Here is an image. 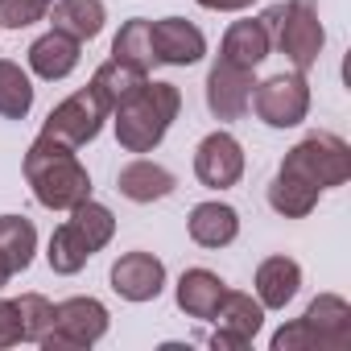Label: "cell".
<instances>
[{
    "label": "cell",
    "instance_id": "obj_1",
    "mask_svg": "<svg viewBox=\"0 0 351 351\" xmlns=\"http://www.w3.org/2000/svg\"><path fill=\"white\" fill-rule=\"evenodd\" d=\"M347 178H351L347 141L330 132H314L285 153L277 178L269 182V207L285 219H306L318 207V195L330 186H343Z\"/></svg>",
    "mask_w": 351,
    "mask_h": 351
},
{
    "label": "cell",
    "instance_id": "obj_2",
    "mask_svg": "<svg viewBox=\"0 0 351 351\" xmlns=\"http://www.w3.org/2000/svg\"><path fill=\"white\" fill-rule=\"evenodd\" d=\"M25 178L34 186V199L50 211H75L79 203L91 199V173L79 165L75 149L54 136H38L29 145Z\"/></svg>",
    "mask_w": 351,
    "mask_h": 351
},
{
    "label": "cell",
    "instance_id": "obj_3",
    "mask_svg": "<svg viewBox=\"0 0 351 351\" xmlns=\"http://www.w3.org/2000/svg\"><path fill=\"white\" fill-rule=\"evenodd\" d=\"M182 108V91L173 83H149L141 79L116 108V141L128 153H153L161 145V136L169 132V124L178 120Z\"/></svg>",
    "mask_w": 351,
    "mask_h": 351
},
{
    "label": "cell",
    "instance_id": "obj_4",
    "mask_svg": "<svg viewBox=\"0 0 351 351\" xmlns=\"http://www.w3.org/2000/svg\"><path fill=\"white\" fill-rule=\"evenodd\" d=\"M347 351L351 347V306L339 293H322L306 314L273 335V351Z\"/></svg>",
    "mask_w": 351,
    "mask_h": 351
},
{
    "label": "cell",
    "instance_id": "obj_5",
    "mask_svg": "<svg viewBox=\"0 0 351 351\" xmlns=\"http://www.w3.org/2000/svg\"><path fill=\"white\" fill-rule=\"evenodd\" d=\"M112 232H116V219H112V211L108 207H99V203H79L75 211H71V219L50 236V269L54 273H62V277H71V273H79L108 240H112Z\"/></svg>",
    "mask_w": 351,
    "mask_h": 351
},
{
    "label": "cell",
    "instance_id": "obj_6",
    "mask_svg": "<svg viewBox=\"0 0 351 351\" xmlns=\"http://www.w3.org/2000/svg\"><path fill=\"white\" fill-rule=\"evenodd\" d=\"M265 29H269V42L289 58L293 71H310L326 46V34H322V21L318 13L306 5V0H289V5H273L261 13Z\"/></svg>",
    "mask_w": 351,
    "mask_h": 351
},
{
    "label": "cell",
    "instance_id": "obj_7",
    "mask_svg": "<svg viewBox=\"0 0 351 351\" xmlns=\"http://www.w3.org/2000/svg\"><path fill=\"white\" fill-rule=\"evenodd\" d=\"M112 116V104L87 83L83 91H75L71 99H62L50 116H46V124H42V136H54V141H62V145H71V149H79V145H87V141H95L99 136V128H104V120Z\"/></svg>",
    "mask_w": 351,
    "mask_h": 351
},
{
    "label": "cell",
    "instance_id": "obj_8",
    "mask_svg": "<svg viewBox=\"0 0 351 351\" xmlns=\"http://www.w3.org/2000/svg\"><path fill=\"white\" fill-rule=\"evenodd\" d=\"M108 335V310L95 298H66L54 306V326L46 330L42 347L46 351H71V347H91Z\"/></svg>",
    "mask_w": 351,
    "mask_h": 351
},
{
    "label": "cell",
    "instance_id": "obj_9",
    "mask_svg": "<svg viewBox=\"0 0 351 351\" xmlns=\"http://www.w3.org/2000/svg\"><path fill=\"white\" fill-rule=\"evenodd\" d=\"M252 112L269 124V128H293V124H302L306 120V112H310V83H306V75L302 71H293V75H273V79H265V83H256L252 87Z\"/></svg>",
    "mask_w": 351,
    "mask_h": 351
},
{
    "label": "cell",
    "instance_id": "obj_10",
    "mask_svg": "<svg viewBox=\"0 0 351 351\" xmlns=\"http://www.w3.org/2000/svg\"><path fill=\"white\" fill-rule=\"evenodd\" d=\"M215 322L219 326L211 335V347L215 351H244L252 343V335L261 330V322H265V306L252 302L248 293L228 289L223 302H219V310H215Z\"/></svg>",
    "mask_w": 351,
    "mask_h": 351
},
{
    "label": "cell",
    "instance_id": "obj_11",
    "mask_svg": "<svg viewBox=\"0 0 351 351\" xmlns=\"http://www.w3.org/2000/svg\"><path fill=\"white\" fill-rule=\"evenodd\" d=\"M195 173L211 191H228L244 178V149L232 132H211L195 149Z\"/></svg>",
    "mask_w": 351,
    "mask_h": 351
},
{
    "label": "cell",
    "instance_id": "obj_12",
    "mask_svg": "<svg viewBox=\"0 0 351 351\" xmlns=\"http://www.w3.org/2000/svg\"><path fill=\"white\" fill-rule=\"evenodd\" d=\"M149 42H153V58L165 66H195L207 54V38L199 25L182 21V17H165V21H149Z\"/></svg>",
    "mask_w": 351,
    "mask_h": 351
},
{
    "label": "cell",
    "instance_id": "obj_13",
    "mask_svg": "<svg viewBox=\"0 0 351 351\" xmlns=\"http://www.w3.org/2000/svg\"><path fill=\"white\" fill-rule=\"evenodd\" d=\"M252 87H256V79H252L248 66H236V62L219 58V62L211 66V75H207V108H211V116H219V120H240V116L248 112Z\"/></svg>",
    "mask_w": 351,
    "mask_h": 351
},
{
    "label": "cell",
    "instance_id": "obj_14",
    "mask_svg": "<svg viewBox=\"0 0 351 351\" xmlns=\"http://www.w3.org/2000/svg\"><path fill=\"white\" fill-rule=\"evenodd\" d=\"M165 285V265L153 252H124L112 265V289L124 302H153Z\"/></svg>",
    "mask_w": 351,
    "mask_h": 351
},
{
    "label": "cell",
    "instance_id": "obj_15",
    "mask_svg": "<svg viewBox=\"0 0 351 351\" xmlns=\"http://www.w3.org/2000/svg\"><path fill=\"white\" fill-rule=\"evenodd\" d=\"M173 186H178V178L165 169V165H157V161H128L124 169H120V178H116V191L124 195V199H132V203H153V199H165V195H173Z\"/></svg>",
    "mask_w": 351,
    "mask_h": 351
},
{
    "label": "cell",
    "instance_id": "obj_16",
    "mask_svg": "<svg viewBox=\"0 0 351 351\" xmlns=\"http://www.w3.org/2000/svg\"><path fill=\"white\" fill-rule=\"evenodd\" d=\"M79 46H83V42H75V38H66V34H58V29L42 34V38L29 46V66H34V75L46 79V83L66 79V75L79 66Z\"/></svg>",
    "mask_w": 351,
    "mask_h": 351
},
{
    "label": "cell",
    "instance_id": "obj_17",
    "mask_svg": "<svg viewBox=\"0 0 351 351\" xmlns=\"http://www.w3.org/2000/svg\"><path fill=\"white\" fill-rule=\"evenodd\" d=\"M186 228H191V240L199 248H228L240 236V215L228 203H199L191 211Z\"/></svg>",
    "mask_w": 351,
    "mask_h": 351
},
{
    "label": "cell",
    "instance_id": "obj_18",
    "mask_svg": "<svg viewBox=\"0 0 351 351\" xmlns=\"http://www.w3.org/2000/svg\"><path fill=\"white\" fill-rule=\"evenodd\" d=\"M298 285H302L298 261H289V256H269V261H261V269H256V302H261L265 310H285V306L293 302Z\"/></svg>",
    "mask_w": 351,
    "mask_h": 351
},
{
    "label": "cell",
    "instance_id": "obj_19",
    "mask_svg": "<svg viewBox=\"0 0 351 351\" xmlns=\"http://www.w3.org/2000/svg\"><path fill=\"white\" fill-rule=\"evenodd\" d=\"M269 50H273L269 29H265V21L256 17V21H232V25H228L223 46H219V58H228V62H236V66L256 71V66L269 58Z\"/></svg>",
    "mask_w": 351,
    "mask_h": 351
},
{
    "label": "cell",
    "instance_id": "obj_20",
    "mask_svg": "<svg viewBox=\"0 0 351 351\" xmlns=\"http://www.w3.org/2000/svg\"><path fill=\"white\" fill-rule=\"evenodd\" d=\"M223 293H228V285L211 269H186L182 281H178V306H182L186 318H203V322L215 318Z\"/></svg>",
    "mask_w": 351,
    "mask_h": 351
},
{
    "label": "cell",
    "instance_id": "obj_21",
    "mask_svg": "<svg viewBox=\"0 0 351 351\" xmlns=\"http://www.w3.org/2000/svg\"><path fill=\"white\" fill-rule=\"evenodd\" d=\"M50 21L58 34L75 42H91L104 29L108 13H104V0H58V5H50Z\"/></svg>",
    "mask_w": 351,
    "mask_h": 351
},
{
    "label": "cell",
    "instance_id": "obj_22",
    "mask_svg": "<svg viewBox=\"0 0 351 351\" xmlns=\"http://www.w3.org/2000/svg\"><path fill=\"white\" fill-rule=\"evenodd\" d=\"M112 58H116L120 66L136 71V75H149V66H153L157 58H153L149 21H145V17H132V21H128V25L116 34V42H112Z\"/></svg>",
    "mask_w": 351,
    "mask_h": 351
},
{
    "label": "cell",
    "instance_id": "obj_23",
    "mask_svg": "<svg viewBox=\"0 0 351 351\" xmlns=\"http://www.w3.org/2000/svg\"><path fill=\"white\" fill-rule=\"evenodd\" d=\"M34 248H38V228L25 215H0V252L13 265V273H25L34 265Z\"/></svg>",
    "mask_w": 351,
    "mask_h": 351
},
{
    "label": "cell",
    "instance_id": "obj_24",
    "mask_svg": "<svg viewBox=\"0 0 351 351\" xmlns=\"http://www.w3.org/2000/svg\"><path fill=\"white\" fill-rule=\"evenodd\" d=\"M34 108V83L29 75L9 62V58H0V116L5 120H25Z\"/></svg>",
    "mask_w": 351,
    "mask_h": 351
},
{
    "label": "cell",
    "instance_id": "obj_25",
    "mask_svg": "<svg viewBox=\"0 0 351 351\" xmlns=\"http://www.w3.org/2000/svg\"><path fill=\"white\" fill-rule=\"evenodd\" d=\"M141 79H145V75H136V71L120 66L116 58H108V62H104V66L91 75V87H95V91H99V95H104V99L116 108V104H120V99H124V95H128V91H132Z\"/></svg>",
    "mask_w": 351,
    "mask_h": 351
},
{
    "label": "cell",
    "instance_id": "obj_26",
    "mask_svg": "<svg viewBox=\"0 0 351 351\" xmlns=\"http://www.w3.org/2000/svg\"><path fill=\"white\" fill-rule=\"evenodd\" d=\"M17 314H21V335H25L29 343H42L46 330L54 326V306H50L42 293H25V298H17Z\"/></svg>",
    "mask_w": 351,
    "mask_h": 351
},
{
    "label": "cell",
    "instance_id": "obj_27",
    "mask_svg": "<svg viewBox=\"0 0 351 351\" xmlns=\"http://www.w3.org/2000/svg\"><path fill=\"white\" fill-rule=\"evenodd\" d=\"M50 13V0H0V29H25Z\"/></svg>",
    "mask_w": 351,
    "mask_h": 351
},
{
    "label": "cell",
    "instance_id": "obj_28",
    "mask_svg": "<svg viewBox=\"0 0 351 351\" xmlns=\"http://www.w3.org/2000/svg\"><path fill=\"white\" fill-rule=\"evenodd\" d=\"M21 314H17V302H0V347H13L21 343Z\"/></svg>",
    "mask_w": 351,
    "mask_h": 351
},
{
    "label": "cell",
    "instance_id": "obj_29",
    "mask_svg": "<svg viewBox=\"0 0 351 351\" xmlns=\"http://www.w3.org/2000/svg\"><path fill=\"white\" fill-rule=\"evenodd\" d=\"M203 9H215V13H236V9H248L252 0H199Z\"/></svg>",
    "mask_w": 351,
    "mask_h": 351
},
{
    "label": "cell",
    "instance_id": "obj_30",
    "mask_svg": "<svg viewBox=\"0 0 351 351\" xmlns=\"http://www.w3.org/2000/svg\"><path fill=\"white\" fill-rule=\"evenodd\" d=\"M9 277H13V265L5 261V252H0V289H5V285H9Z\"/></svg>",
    "mask_w": 351,
    "mask_h": 351
},
{
    "label": "cell",
    "instance_id": "obj_31",
    "mask_svg": "<svg viewBox=\"0 0 351 351\" xmlns=\"http://www.w3.org/2000/svg\"><path fill=\"white\" fill-rule=\"evenodd\" d=\"M50 5H54V0H50Z\"/></svg>",
    "mask_w": 351,
    "mask_h": 351
}]
</instances>
